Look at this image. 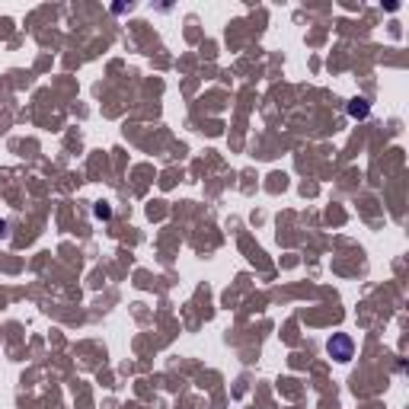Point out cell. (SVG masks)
<instances>
[{"mask_svg": "<svg viewBox=\"0 0 409 409\" xmlns=\"http://www.w3.org/2000/svg\"><path fill=\"white\" fill-rule=\"evenodd\" d=\"M326 352L333 355L336 361H352V355H355V343H352V336L349 333H333V339L326 343Z\"/></svg>", "mask_w": 409, "mask_h": 409, "instance_id": "obj_1", "label": "cell"}, {"mask_svg": "<svg viewBox=\"0 0 409 409\" xmlns=\"http://www.w3.org/2000/svg\"><path fill=\"white\" fill-rule=\"evenodd\" d=\"M349 116L352 118H365L367 116V102L365 100H352L349 102Z\"/></svg>", "mask_w": 409, "mask_h": 409, "instance_id": "obj_2", "label": "cell"}, {"mask_svg": "<svg viewBox=\"0 0 409 409\" xmlns=\"http://www.w3.org/2000/svg\"><path fill=\"white\" fill-rule=\"evenodd\" d=\"M112 215V208H109V205H96V217H109Z\"/></svg>", "mask_w": 409, "mask_h": 409, "instance_id": "obj_3", "label": "cell"}]
</instances>
